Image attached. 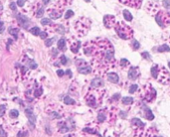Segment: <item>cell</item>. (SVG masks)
<instances>
[{
  "mask_svg": "<svg viewBox=\"0 0 170 137\" xmlns=\"http://www.w3.org/2000/svg\"><path fill=\"white\" fill-rule=\"evenodd\" d=\"M92 49V66L96 73L103 75L109 70L115 67L114 49L112 43L107 39H96L90 41Z\"/></svg>",
  "mask_w": 170,
  "mask_h": 137,
  "instance_id": "1",
  "label": "cell"
},
{
  "mask_svg": "<svg viewBox=\"0 0 170 137\" xmlns=\"http://www.w3.org/2000/svg\"><path fill=\"white\" fill-rule=\"evenodd\" d=\"M106 91L100 88H92L86 95V102L90 107L96 108L102 104Z\"/></svg>",
  "mask_w": 170,
  "mask_h": 137,
  "instance_id": "2",
  "label": "cell"
},
{
  "mask_svg": "<svg viewBox=\"0 0 170 137\" xmlns=\"http://www.w3.org/2000/svg\"><path fill=\"white\" fill-rule=\"evenodd\" d=\"M150 73L153 79H155L158 82H161L163 84H168L170 82V76L168 71L157 64L153 65L150 69Z\"/></svg>",
  "mask_w": 170,
  "mask_h": 137,
  "instance_id": "3",
  "label": "cell"
},
{
  "mask_svg": "<svg viewBox=\"0 0 170 137\" xmlns=\"http://www.w3.org/2000/svg\"><path fill=\"white\" fill-rule=\"evenodd\" d=\"M113 28L118 37L123 40H129L133 37V30L122 21L116 22Z\"/></svg>",
  "mask_w": 170,
  "mask_h": 137,
  "instance_id": "4",
  "label": "cell"
},
{
  "mask_svg": "<svg viewBox=\"0 0 170 137\" xmlns=\"http://www.w3.org/2000/svg\"><path fill=\"white\" fill-rule=\"evenodd\" d=\"M90 27H91V21L88 18H85V17H81L76 22V25H75V29L79 33L80 36H85L86 34L89 32Z\"/></svg>",
  "mask_w": 170,
  "mask_h": 137,
  "instance_id": "5",
  "label": "cell"
},
{
  "mask_svg": "<svg viewBox=\"0 0 170 137\" xmlns=\"http://www.w3.org/2000/svg\"><path fill=\"white\" fill-rule=\"evenodd\" d=\"M155 20L161 28L167 27L170 24V14L167 11L159 10L158 13L155 15Z\"/></svg>",
  "mask_w": 170,
  "mask_h": 137,
  "instance_id": "6",
  "label": "cell"
},
{
  "mask_svg": "<svg viewBox=\"0 0 170 137\" xmlns=\"http://www.w3.org/2000/svg\"><path fill=\"white\" fill-rule=\"evenodd\" d=\"M142 97L147 102H152L156 97V90L151 86V84L147 83L144 85L142 90Z\"/></svg>",
  "mask_w": 170,
  "mask_h": 137,
  "instance_id": "7",
  "label": "cell"
},
{
  "mask_svg": "<svg viewBox=\"0 0 170 137\" xmlns=\"http://www.w3.org/2000/svg\"><path fill=\"white\" fill-rule=\"evenodd\" d=\"M64 8H65V6L58 1L55 5H53V7H51L48 10L50 18H52V19H59V18H61L62 15H63V12H64Z\"/></svg>",
  "mask_w": 170,
  "mask_h": 137,
  "instance_id": "8",
  "label": "cell"
},
{
  "mask_svg": "<svg viewBox=\"0 0 170 137\" xmlns=\"http://www.w3.org/2000/svg\"><path fill=\"white\" fill-rule=\"evenodd\" d=\"M76 65L78 67V72L80 74H83V75H89L92 73L93 71V67L91 65H89L86 61L82 60V59H79L76 61Z\"/></svg>",
  "mask_w": 170,
  "mask_h": 137,
  "instance_id": "9",
  "label": "cell"
},
{
  "mask_svg": "<svg viewBox=\"0 0 170 137\" xmlns=\"http://www.w3.org/2000/svg\"><path fill=\"white\" fill-rule=\"evenodd\" d=\"M32 13L33 15L36 17V18H42L43 15H44V7L41 3H35L33 6H32Z\"/></svg>",
  "mask_w": 170,
  "mask_h": 137,
  "instance_id": "10",
  "label": "cell"
},
{
  "mask_svg": "<svg viewBox=\"0 0 170 137\" xmlns=\"http://www.w3.org/2000/svg\"><path fill=\"white\" fill-rule=\"evenodd\" d=\"M146 11L151 15H156L159 11V4L156 2H149L146 5Z\"/></svg>",
  "mask_w": 170,
  "mask_h": 137,
  "instance_id": "11",
  "label": "cell"
},
{
  "mask_svg": "<svg viewBox=\"0 0 170 137\" xmlns=\"http://www.w3.org/2000/svg\"><path fill=\"white\" fill-rule=\"evenodd\" d=\"M115 23H116L115 22V17L113 15H106L104 17V24L108 29L114 27Z\"/></svg>",
  "mask_w": 170,
  "mask_h": 137,
  "instance_id": "12",
  "label": "cell"
},
{
  "mask_svg": "<svg viewBox=\"0 0 170 137\" xmlns=\"http://www.w3.org/2000/svg\"><path fill=\"white\" fill-rule=\"evenodd\" d=\"M17 21H18L20 26L24 27L25 29L28 27L29 24H30V19L27 18L26 16L22 15V14H17Z\"/></svg>",
  "mask_w": 170,
  "mask_h": 137,
  "instance_id": "13",
  "label": "cell"
},
{
  "mask_svg": "<svg viewBox=\"0 0 170 137\" xmlns=\"http://www.w3.org/2000/svg\"><path fill=\"white\" fill-rule=\"evenodd\" d=\"M81 46H82V44H81V42H80L79 40L73 39V40L70 42V49H71V51H72L74 54L79 53V50H80Z\"/></svg>",
  "mask_w": 170,
  "mask_h": 137,
  "instance_id": "14",
  "label": "cell"
},
{
  "mask_svg": "<svg viewBox=\"0 0 170 137\" xmlns=\"http://www.w3.org/2000/svg\"><path fill=\"white\" fill-rule=\"evenodd\" d=\"M139 76V68L138 67H130L128 71V79L136 80Z\"/></svg>",
  "mask_w": 170,
  "mask_h": 137,
  "instance_id": "15",
  "label": "cell"
},
{
  "mask_svg": "<svg viewBox=\"0 0 170 137\" xmlns=\"http://www.w3.org/2000/svg\"><path fill=\"white\" fill-rule=\"evenodd\" d=\"M119 1L127 6L134 7V8H139L142 3V0H119Z\"/></svg>",
  "mask_w": 170,
  "mask_h": 137,
  "instance_id": "16",
  "label": "cell"
},
{
  "mask_svg": "<svg viewBox=\"0 0 170 137\" xmlns=\"http://www.w3.org/2000/svg\"><path fill=\"white\" fill-rule=\"evenodd\" d=\"M105 85V82L101 79V78H96L94 79L91 82V86L92 88H101L102 86Z\"/></svg>",
  "mask_w": 170,
  "mask_h": 137,
  "instance_id": "17",
  "label": "cell"
},
{
  "mask_svg": "<svg viewBox=\"0 0 170 137\" xmlns=\"http://www.w3.org/2000/svg\"><path fill=\"white\" fill-rule=\"evenodd\" d=\"M58 128H59V132L60 133H67L71 130V128L67 125V123L65 121H61L58 123Z\"/></svg>",
  "mask_w": 170,
  "mask_h": 137,
  "instance_id": "18",
  "label": "cell"
},
{
  "mask_svg": "<svg viewBox=\"0 0 170 137\" xmlns=\"http://www.w3.org/2000/svg\"><path fill=\"white\" fill-rule=\"evenodd\" d=\"M25 114L28 117L29 121L32 122L33 124H35V122H36V115L34 114L33 109L32 108H25Z\"/></svg>",
  "mask_w": 170,
  "mask_h": 137,
  "instance_id": "19",
  "label": "cell"
},
{
  "mask_svg": "<svg viewBox=\"0 0 170 137\" xmlns=\"http://www.w3.org/2000/svg\"><path fill=\"white\" fill-rule=\"evenodd\" d=\"M131 125L133 126V128L136 130V129H142L144 128V123L142 122L140 119L138 118H133L131 120Z\"/></svg>",
  "mask_w": 170,
  "mask_h": 137,
  "instance_id": "20",
  "label": "cell"
},
{
  "mask_svg": "<svg viewBox=\"0 0 170 137\" xmlns=\"http://www.w3.org/2000/svg\"><path fill=\"white\" fill-rule=\"evenodd\" d=\"M46 111H47V113H48L52 118H55V119L62 118V114H61L60 112H58L57 110H55L54 108H52V109H46Z\"/></svg>",
  "mask_w": 170,
  "mask_h": 137,
  "instance_id": "21",
  "label": "cell"
},
{
  "mask_svg": "<svg viewBox=\"0 0 170 137\" xmlns=\"http://www.w3.org/2000/svg\"><path fill=\"white\" fill-rule=\"evenodd\" d=\"M107 110L106 109H102L99 111V113H98V121L99 122H104V121H106V119H107Z\"/></svg>",
  "mask_w": 170,
  "mask_h": 137,
  "instance_id": "22",
  "label": "cell"
},
{
  "mask_svg": "<svg viewBox=\"0 0 170 137\" xmlns=\"http://www.w3.org/2000/svg\"><path fill=\"white\" fill-rule=\"evenodd\" d=\"M108 80H109L111 82L117 83L119 78H118V76H117L116 74H114V73H110V74H108Z\"/></svg>",
  "mask_w": 170,
  "mask_h": 137,
  "instance_id": "23",
  "label": "cell"
},
{
  "mask_svg": "<svg viewBox=\"0 0 170 137\" xmlns=\"http://www.w3.org/2000/svg\"><path fill=\"white\" fill-rule=\"evenodd\" d=\"M130 67H131V65H130V62L128 60H126V59H121L120 60V68L121 69L125 70V69H128Z\"/></svg>",
  "mask_w": 170,
  "mask_h": 137,
  "instance_id": "24",
  "label": "cell"
},
{
  "mask_svg": "<svg viewBox=\"0 0 170 137\" xmlns=\"http://www.w3.org/2000/svg\"><path fill=\"white\" fill-rule=\"evenodd\" d=\"M58 49L60 51H65V49H66V40L64 38L59 40V42H58Z\"/></svg>",
  "mask_w": 170,
  "mask_h": 137,
  "instance_id": "25",
  "label": "cell"
},
{
  "mask_svg": "<svg viewBox=\"0 0 170 137\" xmlns=\"http://www.w3.org/2000/svg\"><path fill=\"white\" fill-rule=\"evenodd\" d=\"M83 130H84L85 132H87V133H91V134H97V135H99V132H98L97 128H94V127H85Z\"/></svg>",
  "mask_w": 170,
  "mask_h": 137,
  "instance_id": "26",
  "label": "cell"
},
{
  "mask_svg": "<svg viewBox=\"0 0 170 137\" xmlns=\"http://www.w3.org/2000/svg\"><path fill=\"white\" fill-rule=\"evenodd\" d=\"M64 103L67 104V105H72V104H75L76 101H75V99H73L70 96H65L64 97Z\"/></svg>",
  "mask_w": 170,
  "mask_h": 137,
  "instance_id": "27",
  "label": "cell"
},
{
  "mask_svg": "<svg viewBox=\"0 0 170 137\" xmlns=\"http://www.w3.org/2000/svg\"><path fill=\"white\" fill-rule=\"evenodd\" d=\"M41 24L43 25V26H48V25H53V22H52V20L50 19V18H42L41 19Z\"/></svg>",
  "mask_w": 170,
  "mask_h": 137,
  "instance_id": "28",
  "label": "cell"
},
{
  "mask_svg": "<svg viewBox=\"0 0 170 137\" xmlns=\"http://www.w3.org/2000/svg\"><path fill=\"white\" fill-rule=\"evenodd\" d=\"M53 30H55V32L59 33V34H64L65 33V28H64L63 25H54Z\"/></svg>",
  "mask_w": 170,
  "mask_h": 137,
  "instance_id": "29",
  "label": "cell"
},
{
  "mask_svg": "<svg viewBox=\"0 0 170 137\" xmlns=\"http://www.w3.org/2000/svg\"><path fill=\"white\" fill-rule=\"evenodd\" d=\"M18 33H19V29L18 28H9V34H11L12 36L15 37V39H17L18 37Z\"/></svg>",
  "mask_w": 170,
  "mask_h": 137,
  "instance_id": "30",
  "label": "cell"
},
{
  "mask_svg": "<svg viewBox=\"0 0 170 137\" xmlns=\"http://www.w3.org/2000/svg\"><path fill=\"white\" fill-rule=\"evenodd\" d=\"M42 94H43V88H42V86H38L34 91V96L35 97H40Z\"/></svg>",
  "mask_w": 170,
  "mask_h": 137,
  "instance_id": "31",
  "label": "cell"
},
{
  "mask_svg": "<svg viewBox=\"0 0 170 137\" xmlns=\"http://www.w3.org/2000/svg\"><path fill=\"white\" fill-rule=\"evenodd\" d=\"M121 101H122V103H123V104L128 105V104H131V103L133 102V98H132V97L125 96V97H123V98L121 99Z\"/></svg>",
  "mask_w": 170,
  "mask_h": 137,
  "instance_id": "32",
  "label": "cell"
},
{
  "mask_svg": "<svg viewBox=\"0 0 170 137\" xmlns=\"http://www.w3.org/2000/svg\"><path fill=\"white\" fill-rule=\"evenodd\" d=\"M9 116L11 117V118H17L18 116H19V111L18 109H11L9 111Z\"/></svg>",
  "mask_w": 170,
  "mask_h": 137,
  "instance_id": "33",
  "label": "cell"
},
{
  "mask_svg": "<svg viewBox=\"0 0 170 137\" xmlns=\"http://www.w3.org/2000/svg\"><path fill=\"white\" fill-rule=\"evenodd\" d=\"M123 17L127 21H131L132 20V15H131V13L128 10H123Z\"/></svg>",
  "mask_w": 170,
  "mask_h": 137,
  "instance_id": "34",
  "label": "cell"
},
{
  "mask_svg": "<svg viewBox=\"0 0 170 137\" xmlns=\"http://www.w3.org/2000/svg\"><path fill=\"white\" fill-rule=\"evenodd\" d=\"M109 116H110V121H111V123H113V121H115V119H116V114H115V112H114V109H112L110 111V113H109Z\"/></svg>",
  "mask_w": 170,
  "mask_h": 137,
  "instance_id": "35",
  "label": "cell"
},
{
  "mask_svg": "<svg viewBox=\"0 0 170 137\" xmlns=\"http://www.w3.org/2000/svg\"><path fill=\"white\" fill-rule=\"evenodd\" d=\"M27 65L29 66V69H31V70H35L38 67L37 63L35 61H33V60H28V64Z\"/></svg>",
  "mask_w": 170,
  "mask_h": 137,
  "instance_id": "36",
  "label": "cell"
},
{
  "mask_svg": "<svg viewBox=\"0 0 170 137\" xmlns=\"http://www.w3.org/2000/svg\"><path fill=\"white\" fill-rule=\"evenodd\" d=\"M134 137H145V132L142 129H136L134 132Z\"/></svg>",
  "mask_w": 170,
  "mask_h": 137,
  "instance_id": "37",
  "label": "cell"
},
{
  "mask_svg": "<svg viewBox=\"0 0 170 137\" xmlns=\"http://www.w3.org/2000/svg\"><path fill=\"white\" fill-rule=\"evenodd\" d=\"M159 53H163V52H170V48L169 46H167V45H162V46H160L159 48H158V50H157Z\"/></svg>",
  "mask_w": 170,
  "mask_h": 137,
  "instance_id": "38",
  "label": "cell"
},
{
  "mask_svg": "<svg viewBox=\"0 0 170 137\" xmlns=\"http://www.w3.org/2000/svg\"><path fill=\"white\" fill-rule=\"evenodd\" d=\"M145 111H146L145 117H146L147 119H149V120H152V119L154 118V116H153V114H152V111L149 109V108H145Z\"/></svg>",
  "mask_w": 170,
  "mask_h": 137,
  "instance_id": "39",
  "label": "cell"
},
{
  "mask_svg": "<svg viewBox=\"0 0 170 137\" xmlns=\"http://www.w3.org/2000/svg\"><path fill=\"white\" fill-rule=\"evenodd\" d=\"M30 32H31V34L32 35H34V36H38V35H40V29L39 27H33L30 29Z\"/></svg>",
  "mask_w": 170,
  "mask_h": 137,
  "instance_id": "40",
  "label": "cell"
},
{
  "mask_svg": "<svg viewBox=\"0 0 170 137\" xmlns=\"http://www.w3.org/2000/svg\"><path fill=\"white\" fill-rule=\"evenodd\" d=\"M55 41H56V39H55V38L47 39V40H46V42H45V46H46V47H51Z\"/></svg>",
  "mask_w": 170,
  "mask_h": 137,
  "instance_id": "41",
  "label": "cell"
},
{
  "mask_svg": "<svg viewBox=\"0 0 170 137\" xmlns=\"http://www.w3.org/2000/svg\"><path fill=\"white\" fill-rule=\"evenodd\" d=\"M131 46H132V49H133V50H138L139 47H140V44H139L136 40H134V41L131 42Z\"/></svg>",
  "mask_w": 170,
  "mask_h": 137,
  "instance_id": "42",
  "label": "cell"
},
{
  "mask_svg": "<svg viewBox=\"0 0 170 137\" xmlns=\"http://www.w3.org/2000/svg\"><path fill=\"white\" fill-rule=\"evenodd\" d=\"M74 14H75V13H74L73 10H67V12H66V14H65V19H69V18L73 17Z\"/></svg>",
  "mask_w": 170,
  "mask_h": 137,
  "instance_id": "43",
  "label": "cell"
},
{
  "mask_svg": "<svg viewBox=\"0 0 170 137\" xmlns=\"http://www.w3.org/2000/svg\"><path fill=\"white\" fill-rule=\"evenodd\" d=\"M137 89H138V85H137V84H132V85L129 87V90H128V91H129V93H134Z\"/></svg>",
  "mask_w": 170,
  "mask_h": 137,
  "instance_id": "44",
  "label": "cell"
},
{
  "mask_svg": "<svg viewBox=\"0 0 170 137\" xmlns=\"http://www.w3.org/2000/svg\"><path fill=\"white\" fill-rule=\"evenodd\" d=\"M162 5L165 9H170V0H163L162 1Z\"/></svg>",
  "mask_w": 170,
  "mask_h": 137,
  "instance_id": "45",
  "label": "cell"
},
{
  "mask_svg": "<svg viewBox=\"0 0 170 137\" xmlns=\"http://www.w3.org/2000/svg\"><path fill=\"white\" fill-rule=\"evenodd\" d=\"M5 111H6V105L5 104H1L0 105V117H2L4 115Z\"/></svg>",
  "mask_w": 170,
  "mask_h": 137,
  "instance_id": "46",
  "label": "cell"
},
{
  "mask_svg": "<svg viewBox=\"0 0 170 137\" xmlns=\"http://www.w3.org/2000/svg\"><path fill=\"white\" fill-rule=\"evenodd\" d=\"M61 64L63 65V66H65V65H67V62H68V60H67V57L66 56H61Z\"/></svg>",
  "mask_w": 170,
  "mask_h": 137,
  "instance_id": "47",
  "label": "cell"
},
{
  "mask_svg": "<svg viewBox=\"0 0 170 137\" xmlns=\"http://www.w3.org/2000/svg\"><path fill=\"white\" fill-rule=\"evenodd\" d=\"M0 137H7V132L3 129L1 125H0Z\"/></svg>",
  "mask_w": 170,
  "mask_h": 137,
  "instance_id": "48",
  "label": "cell"
},
{
  "mask_svg": "<svg viewBox=\"0 0 170 137\" xmlns=\"http://www.w3.org/2000/svg\"><path fill=\"white\" fill-rule=\"evenodd\" d=\"M27 135H28L27 131H19L17 133V137H26Z\"/></svg>",
  "mask_w": 170,
  "mask_h": 137,
  "instance_id": "49",
  "label": "cell"
},
{
  "mask_svg": "<svg viewBox=\"0 0 170 137\" xmlns=\"http://www.w3.org/2000/svg\"><path fill=\"white\" fill-rule=\"evenodd\" d=\"M141 56L145 59V60H148V61H150L151 59H150V55H149V53H147V52H143L141 53Z\"/></svg>",
  "mask_w": 170,
  "mask_h": 137,
  "instance_id": "50",
  "label": "cell"
},
{
  "mask_svg": "<svg viewBox=\"0 0 170 137\" xmlns=\"http://www.w3.org/2000/svg\"><path fill=\"white\" fill-rule=\"evenodd\" d=\"M9 7H10V9L13 10V11H16V10H17V6H16L15 2H11L10 5H9Z\"/></svg>",
  "mask_w": 170,
  "mask_h": 137,
  "instance_id": "51",
  "label": "cell"
},
{
  "mask_svg": "<svg viewBox=\"0 0 170 137\" xmlns=\"http://www.w3.org/2000/svg\"><path fill=\"white\" fill-rule=\"evenodd\" d=\"M47 36H48V32H46V31H43V32L40 33V38L41 39H46Z\"/></svg>",
  "mask_w": 170,
  "mask_h": 137,
  "instance_id": "52",
  "label": "cell"
},
{
  "mask_svg": "<svg viewBox=\"0 0 170 137\" xmlns=\"http://www.w3.org/2000/svg\"><path fill=\"white\" fill-rule=\"evenodd\" d=\"M59 2H60V3H62L64 6H66V5L70 4V3L72 2V0H59Z\"/></svg>",
  "mask_w": 170,
  "mask_h": 137,
  "instance_id": "53",
  "label": "cell"
},
{
  "mask_svg": "<svg viewBox=\"0 0 170 137\" xmlns=\"http://www.w3.org/2000/svg\"><path fill=\"white\" fill-rule=\"evenodd\" d=\"M4 30H5L4 23H3V21H1V20H0V34H2V33L4 32Z\"/></svg>",
  "mask_w": 170,
  "mask_h": 137,
  "instance_id": "54",
  "label": "cell"
},
{
  "mask_svg": "<svg viewBox=\"0 0 170 137\" xmlns=\"http://www.w3.org/2000/svg\"><path fill=\"white\" fill-rule=\"evenodd\" d=\"M25 4V0H17V5L19 7H23Z\"/></svg>",
  "mask_w": 170,
  "mask_h": 137,
  "instance_id": "55",
  "label": "cell"
},
{
  "mask_svg": "<svg viewBox=\"0 0 170 137\" xmlns=\"http://www.w3.org/2000/svg\"><path fill=\"white\" fill-rule=\"evenodd\" d=\"M57 75H58L59 77H63V76L65 75V72L62 71V70H58V71H57Z\"/></svg>",
  "mask_w": 170,
  "mask_h": 137,
  "instance_id": "56",
  "label": "cell"
},
{
  "mask_svg": "<svg viewBox=\"0 0 170 137\" xmlns=\"http://www.w3.org/2000/svg\"><path fill=\"white\" fill-rule=\"evenodd\" d=\"M119 96H120V95H119V93H116V94H114V95L113 96V100H117V99L119 98Z\"/></svg>",
  "mask_w": 170,
  "mask_h": 137,
  "instance_id": "57",
  "label": "cell"
},
{
  "mask_svg": "<svg viewBox=\"0 0 170 137\" xmlns=\"http://www.w3.org/2000/svg\"><path fill=\"white\" fill-rule=\"evenodd\" d=\"M66 74L69 76V78H72V71H71V70H67Z\"/></svg>",
  "mask_w": 170,
  "mask_h": 137,
  "instance_id": "58",
  "label": "cell"
},
{
  "mask_svg": "<svg viewBox=\"0 0 170 137\" xmlns=\"http://www.w3.org/2000/svg\"><path fill=\"white\" fill-rule=\"evenodd\" d=\"M49 2H50V0H43V4H44V5L49 4Z\"/></svg>",
  "mask_w": 170,
  "mask_h": 137,
  "instance_id": "59",
  "label": "cell"
},
{
  "mask_svg": "<svg viewBox=\"0 0 170 137\" xmlns=\"http://www.w3.org/2000/svg\"><path fill=\"white\" fill-rule=\"evenodd\" d=\"M2 11H3V5H2V3L0 2V14L2 13Z\"/></svg>",
  "mask_w": 170,
  "mask_h": 137,
  "instance_id": "60",
  "label": "cell"
},
{
  "mask_svg": "<svg viewBox=\"0 0 170 137\" xmlns=\"http://www.w3.org/2000/svg\"><path fill=\"white\" fill-rule=\"evenodd\" d=\"M65 137H74V135H71V134H70V135H67V136H65Z\"/></svg>",
  "mask_w": 170,
  "mask_h": 137,
  "instance_id": "61",
  "label": "cell"
},
{
  "mask_svg": "<svg viewBox=\"0 0 170 137\" xmlns=\"http://www.w3.org/2000/svg\"><path fill=\"white\" fill-rule=\"evenodd\" d=\"M86 1H87V2H90V0H86Z\"/></svg>",
  "mask_w": 170,
  "mask_h": 137,
  "instance_id": "62",
  "label": "cell"
},
{
  "mask_svg": "<svg viewBox=\"0 0 170 137\" xmlns=\"http://www.w3.org/2000/svg\"><path fill=\"white\" fill-rule=\"evenodd\" d=\"M168 65H169V67H170V62H169V63H168Z\"/></svg>",
  "mask_w": 170,
  "mask_h": 137,
  "instance_id": "63",
  "label": "cell"
}]
</instances>
